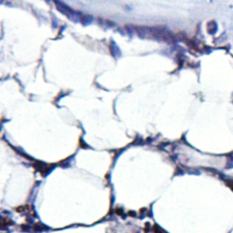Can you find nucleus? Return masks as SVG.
Returning a JSON list of instances; mask_svg holds the SVG:
<instances>
[{
  "label": "nucleus",
  "mask_w": 233,
  "mask_h": 233,
  "mask_svg": "<svg viewBox=\"0 0 233 233\" xmlns=\"http://www.w3.org/2000/svg\"><path fill=\"white\" fill-rule=\"evenodd\" d=\"M152 229H153V230H154L155 233H166V232H164V231L162 230V229H160L159 227H158L157 225H155L154 227L152 228Z\"/></svg>",
  "instance_id": "nucleus-1"
}]
</instances>
